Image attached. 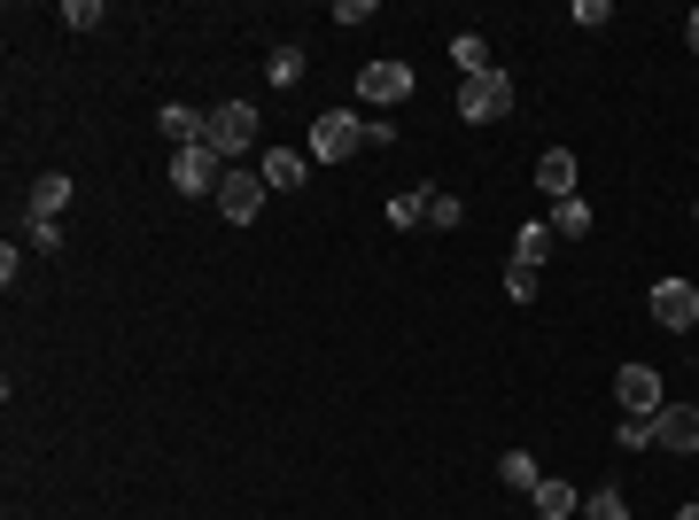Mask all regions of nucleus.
Listing matches in <instances>:
<instances>
[{
	"label": "nucleus",
	"instance_id": "obj_7",
	"mask_svg": "<svg viewBox=\"0 0 699 520\" xmlns=\"http://www.w3.org/2000/svg\"><path fill=\"white\" fill-rule=\"evenodd\" d=\"M615 396H622V419H653V412L668 404L653 366H622V373H615Z\"/></svg>",
	"mask_w": 699,
	"mask_h": 520
},
{
	"label": "nucleus",
	"instance_id": "obj_8",
	"mask_svg": "<svg viewBox=\"0 0 699 520\" xmlns=\"http://www.w3.org/2000/svg\"><path fill=\"white\" fill-rule=\"evenodd\" d=\"M358 94H366L374 109H397V102L412 94V62H366V70H358Z\"/></svg>",
	"mask_w": 699,
	"mask_h": 520
},
{
	"label": "nucleus",
	"instance_id": "obj_4",
	"mask_svg": "<svg viewBox=\"0 0 699 520\" xmlns=\"http://www.w3.org/2000/svg\"><path fill=\"white\" fill-rule=\"evenodd\" d=\"M358 148H366V125L350 117V109L311 117V155H319V163H342V155H358Z\"/></svg>",
	"mask_w": 699,
	"mask_h": 520
},
{
	"label": "nucleus",
	"instance_id": "obj_27",
	"mask_svg": "<svg viewBox=\"0 0 699 520\" xmlns=\"http://www.w3.org/2000/svg\"><path fill=\"white\" fill-rule=\"evenodd\" d=\"M334 24H342V32H358V24H374V0H342V9H334Z\"/></svg>",
	"mask_w": 699,
	"mask_h": 520
},
{
	"label": "nucleus",
	"instance_id": "obj_13",
	"mask_svg": "<svg viewBox=\"0 0 699 520\" xmlns=\"http://www.w3.org/2000/svg\"><path fill=\"white\" fill-rule=\"evenodd\" d=\"M552 241H560V233H552L545 218H529V226L513 233V265H529V273H545V256H552Z\"/></svg>",
	"mask_w": 699,
	"mask_h": 520
},
{
	"label": "nucleus",
	"instance_id": "obj_30",
	"mask_svg": "<svg viewBox=\"0 0 699 520\" xmlns=\"http://www.w3.org/2000/svg\"><path fill=\"white\" fill-rule=\"evenodd\" d=\"M676 520H699V497H691V505H684V512H676Z\"/></svg>",
	"mask_w": 699,
	"mask_h": 520
},
{
	"label": "nucleus",
	"instance_id": "obj_20",
	"mask_svg": "<svg viewBox=\"0 0 699 520\" xmlns=\"http://www.w3.org/2000/svg\"><path fill=\"white\" fill-rule=\"evenodd\" d=\"M583 520H630V497L606 482V489H591V497H583Z\"/></svg>",
	"mask_w": 699,
	"mask_h": 520
},
{
	"label": "nucleus",
	"instance_id": "obj_6",
	"mask_svg": "<svg viewBox=\"0 0 699 520\" xmlns=\"http://www.w3.org/2000/svg\"><path fill=\"white\" fill-rule=\"evenodd\" d=\"M645 311H653L668 334H691V326H699V288H691V280H653Z\"/></svg>",
	"mask_w": 699,
	"mask_h": 520
},
{
	"label": "nucleus",
	"instance_id": "obj_15",
	"mask_svg": "<svg viewBox=\"0 0 699 520\" xmlns=\"http://www.w3.org/2000/svg\"><path fill=\"white\" fill-rule=\"evenodd\" d=\"M545 226H552L560 241H583V233H591V203H583V195H568V203H552V210H545Z\"/></svg>",
	"mask_w": 699,
	"mask_h": 520
},
{
	"label": "nucleus",
	"instance_id": "obj_28",
	"mask_svg": "<svg viewBox=\"0 0 699 520\" xmlns=\"http://www.w3.org/2000/svg\"><path fill=\"white\" fill-rule=\"evenodd\" d=\"M32 249L55 256V249H62V226H55V218H32Z\"/></svg>",
	"mask_w": 699,
	"mask_h": 520
},
{
	"label": "nucleus",
	"instance_id": "obj_22",
	"mask_svg": "<svg viewBox=\"0 0 699 520\" xmlns=\"http://www.w3.org/2000/svg\"><path fill=\"white\" fill-rule=\"evenodd\" d=\"M459 218H467V203H459V195H427V226H444V233H451Z\"/></svg>",
	"mask_w": 699,
	"mask_h": 520
},
{
	"label": "nucleus",
	"instance_id": "obj_3",
	"mask_svg": "<svg viewBox=\"0 0 699 520\" xmlns=\"http://www.w3.org/2000/svg\"><path fill=\"white\" fill-rule=\"evenodd\" d=\"M653 451L699 459V404H661V412H653Z\"/></svg>",
	"mask_w": 699,
	"mask_h": 520
},
{
	"label": "nucleus",
	"instance_id": "obj_21",
	"mask_svg": "<svg viewBox=\"0 0 699 520\" xmlns=\"http://www.w3.org/2000/svg\"><path fill=\"white\" fill-rule=\"evenodd\" d=\"M296 78H303V47H296V39H280V47H273V85L288 94Z\"/></svg>",
	"mask_w": 699,
	"mask_h": 520
},
{
	"label": "nucleus",
	"instance_id": "obj_1",
	"mask_svg": "<svg viewBox=\"0 0 699 520\" xmlns=\"http://www.w3.org/2000/svg\"><path fill=\"white\" fill-rule=\"evenodd\" d=\"M505 109H513V70H482V78L459 85V117H467V125H490V117H505Z\"/></svg>",
	"mask_w": 699,
	"mask_h": 520
},
{
	"label": "nucleus",
	"instance_id": "obj_29",
	"mask_svg": "<svg viewBox=\"0 0 699 520\" xmlns=\"http://www.w3.org/2000/svg\"><path fill=\"white\" fill-rule=\"evenodd\" d=\"M684 47H691V55H699V9H691V16H684Z\"/></svg>",
	"mask_w": 699,
	"mask_h": 520
},
{
	"label": "nucleus",
	"instance_id": "obj_11",
	"mask_svg": "<svg viewBox=\"0 0 699 520\" xmlns=\"http://www.w3.org/2000/svg\"><path fill=\"white\" fill-rule=\"evenodd\" d=\"M256 171H265V187H273V195H296V187H303V171H311V155H296V148H265V163H256Z\"/></svg>",
	"mask_w": 699,
	"mask_h": 520
},
{
	"label": "nucleus",
	"instance_id": "obj_10",
	"mask_svg": "<svg viewBox=\"0 0 699 520\" xmlns=\"http://www.w3.org/2000/svg\"><path fill=\"white\" fill-rule=\"evenodd\" d=\"M156 132H163V140H180V148H203V140H210V117L187 109V102H163V109H156Z\"/></svg>",
	"mask_w": 699,
	"mask_h": 520
},
{
	"label": "nucleus",
	"instance_id": "obj_23",
	"mask_svg": "<svg viewBox=\"0 0 699 520\" xmlns=\"http://www.w3.org/2000/svg\"><path fill=\"white\" fill-rule=\"evenodd\" d=\"M505 296H513V303H537V273H529V265H505Z\"/></svg>",
	"mask_w": 699,
	"mask_h": 520
},
{
	"label": "nucleus",
	"instance_id": "obj_2",
	"mask_svg": "<svg viewBox=\"0 0 699 520\" xmlns=\"http://www.w3.org/2000/svg\"><path fill=\"white\" fill-rule=\"evenodd\" d=\"M210 203H218L226 226H256V210H265V171H226Z\"/></svg>",
	"mask_w": 699,
	"mask_h": 520
},
{
	"label": "nucleus",
	"instance_id": "obj_24",
	"mask_svg": "<svg viewBox=\"0 0 699 520\" xmlns=\"http://www.w3.org/2000/svg\"><path fill=\"white\" fill-rule=\"evenodd\" d=\"M615 443H622V451H653V419H622Z\"/></svg>",
	"mask_w": 699,
	"mask_h": 520
},
{
	"label": "nucleus",
	"instance_id": "obj_26",
	"mask_svg": "<svg viewBox=\"0 0 699 520\" xmlns=\"http://www.w3.org/2000/svg\"><path fill=\"white\" fill-rule=\"evenodd\" d=\"M575 24H583V32H606V24H615V9H606V0H575Z\"/></svg>",
	"mask_w": 699,
	"mask_h": 520
},
{
	"label": "nucleus",
	"instance_id": "obj_17",
	"mask_svg": "<svg viewBox=\"0 0 699 520\" xmlns=\"http://www.w3.org/2000/svg\"><path fill=\"white\" fill-rule=\"evenodd\" d=\"M497 482H505V489H537V482H545V466H537L529 451H505V459H497Z\"/></svg>",
	"mask_w": 699,
	"mask_h": 520
},
{
	"label": "nucleus",
	"instance_id": "obj_25",
	"mask_svg": "<svg viewBox=\"0 0 699 520\" xmlns=\"http://www.w3.org/2000/svg\"><path fill=\"white\" fill-rule=\"evenodd\" d=\"M62 24H70V32H94V24H102V0H70Z\"/></svg>",
	"mask_w": 699,
	"mask_h": 520
},
{
	"label": "nucleus",
	"instance_id": "obj_18",
	"mask_svg": "<svg viewBox=\"0 0 699 520\" xmlns=\"http://www.w3.org/2000/svg\"><path fill=\"white\" fill-rule=\"evenodd\" d=\"M70 203V180H62V171H47V180H32V218H55Z\"/></svg>",
	"mask_w": 699,
	"mask_h": 520
},
{
	"label": "nucleus",
	"instance_id": "obj_9",
	"mask_svg": "<svg viewBox=\"0 0 699 520\" xmlns=\"http://www.w3.org/2000/svg\"><path fill=\"white\" fill-rule=\"evenodd\" d=\"M210 148H218V155H241V148H256V109H249V102H226V109H210Z\"/></svg>",
	"mask_w": 699,
	"mask_h": 520
},
{
	"label": "nucleus",
	"instance_id": "obj_12",
	"mask_svg": "<svg viewBox=\"0 0 699 520\" xmlns=\"http://www.w3.org/2000/svg\"><path fill=\"white\" fill-rule=\"evenodd\" d=\"M537 187H545L552 203L575 195V155H568V148H545V155H537Z\"/></svg>",
	"mask_w": 699,
	"mask_h": 520
},
{
	"label": "nucleus",
	"instance_id": "obj_5",
	"mask_svg": "<svg viewBox=\"0 0 699 520\" xmlns=\"http://www.w3.org/2000/svg\"><path fill=\"white\" fill-rule=\"evenodd\" d=\"M218 180H226V155H218L210 140L171 155V187H180V195H218Z\"/></svg>",
	"mask_w": 699,
	"mask_h": 520
},
{
	"label": "nucleus",
	"instance_id": "obj_16",
	"mask_svg": "<svg viewBox=\"0 0 699 520\" xmlns=\"http://www.w3.org/2000/svg\"><path fill=\"white\" fill-rule=\"evenodd\" d=\"M451 62H459L467 78H482V70H497V62H490V39H482V32H459V39H451Z\"/></svg>",
	"mask_w": 699,
	"mask_h": 520
},
{
	"label": "nucleus",
	"instance_id": "obj_19",
	"mask_svg": "<svg viewBox=\"0 0 699 520\" xmlns=\"http://www.w3.org/2000/svg\"><path fill=\"white\" fill-rule=\"evenodd\" d=\"M427 195H435V187H404V195H389V226H397V233L420 226V218H427Z\"/></svg>",
	"mask_w": 699,
	"mask_h": 520
},
{
	"label": "nucleus",
	"instance_id": "obj_14",
	"mask_svg": "<svg viewBox=\"0 0 699 520\" xmlns=\"http://www.w3.org/2000/svg\"><path fill=\"white\" fill-rule=\"evenodd\" d=\"M529 505H537V520H568V512H575V482H560V474H545V482L529 489Z\"/></svg>",
	"mask_w": 699,
	"mask_h": 520
}]
</instances>
